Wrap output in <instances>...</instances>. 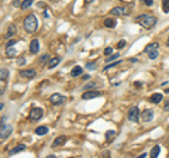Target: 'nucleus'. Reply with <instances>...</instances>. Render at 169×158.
I'll use <instances>...</instances> for the list:
<instances>
[{
	"mask_svg": "<svg viewBox=\"0 0 169 158\" xmlns=\"http://www.w3.org/2000/svg\"><path fill=\"white\" fill-rule=\"evenodd\" d=\"M139 26H142L144 28H152V27H155L157 26V23H158V19L155 17V16H149V14H141V16H138L137 19H135Z\"/></svg>",
	"mask_w": 169,
	"mask_h": 158,
	"instance_id": "obj_1",
	"label": "nucleus"
},
{
	"mask_svg": "<svg viewBox=\"0 0 169 158\" xmlns=\"http://www.w3.org/2000/svg\"><path fill=\"white\" fill-rule=\"evenodd\" d=\"M38 28V21H37V17L34 14H28L25 19H24V30L28 32V34H32V32L37 31Z\"/></svg>",
	"mask_w": 169,
	"mask_h": 158,
	"instance_id": "obj_2",
	"label": "nucleus"
},
{
	"mask_svg": "<svg viewBox=\"0 0 169 158\" xmlns=\"http://www.w3.org/2000/svg\"><path fill=\"white\" fill-rule=\"evenodd\" d=\"M42 116H44V110L41 107H32L31 112H30V120L31 121H38Z\"/></svg>",
	"mask_w": 169,
	"mask_h": 158,
	"instance_id": "obj_3",
	"label": "nucleus"
},
{
	"mask_svg": "<svg viewBox=\"0 0 169 158\" xmlns=\"http://www.w3.org/2000/svg\"><path fill=\"white\" fill-rule=\"evenodd\" d=\"M128 119H130L131 121H134V123H137L138 120H139V110H138L137 106H133V107L128 110Z\"/></svg>",
	"mask_w": 169,
	"mask_h": 158,
	"instance_id": "obj_4",
	"label": "nucleus"
},
{
	"mask_svg": "<svg viewBox=\"0 0 169 158\" xmlns=\"http://www.w3.org/2000/svg\"><path fill=\"white\" fill-rule=\"evenodd\" d=\"M37 76V71L34 69H23L20 71V78L23 79H34Z\"/></svg>",
	"mask_w": 169,
	"mask_h": 158,
	"instance_id": "obj_5",
	"label": "nucleus"
},
{
	"mask_svg": "<svg viewBox=\"0 0 169 158\" xmlns=\"http://www.w3.org/2000/svg\"><path fill=\"white\" fill-rule=\"evenodd\" d=\"M49 100H51L52 105H62L65 102V97L62 95H59V93H54V95H51Z\"/></svg>",
	"mask_w": 169,
	"mask_h": 158,
	"instance_id": "obj_6",
	"label": "nucleus"
},
{
	"mask_svg": "<svg viewBox=\"0 0 169 158\" xmlns=\"http://www.w3.org/2000/svg\"><path fill=\"white\" fill-rule=\"evenodd\" d=\"M97 96H100V92H97V90H87V92H84L83 95H82V99L83 100H89V99H93V97H97Z\"/></svg>",
	"mask_w": 169,
	"mask_h": 158,
	"instance_id": "obj_7",
	"label": "nucleus"
},
{
	"mask_svg": "<svg viewBox=\"0 0 169 158\" xmlns=\"http://www.w3.org/2000/svg\"><path fill=\"white\" fill-rule=\"evenodd\" d=\"M152 117H154V112L149 110V109L144 110V112L141 113V120H142V121H151Z\"/></svg>",
	"mask_w": 169,
	"mask_h": 158,
	"instance_id": "obj_8",
	"label": "nucleus"
},
{
	"mask_svg": "<svg viewBox=\"0 0 169 158\" xmlns=\"http://www.w3.org/2000/svg\"><path fill=\"white\" fill-rule=\"evenodd\" d=\"M40 50V41L37 38H34L31 42H30V52L31 54H37Z\"/></svg>",
	"mask_w": 169,
	"mask_h": 158,
	"instance_id": "obj_9",
	"label": "nucleus"
},
{
	"mask_svg": "<svg viewBox=\"0 0 169 158\" xmlns=\"http://www.w3.org/2000/svg\"><path fill=\"white\" fill-rule=\"evenodd\" d=\"M127 13V9H124V7H114L113 10H111V14L113 16H126Z\"/></svg>",
	"mask_w": 169,
	"mask_h": 158,
	"instance_id": "obj_10",
	"label": "nucleus"
},
{
	"mask_svg": "<svg viewBox=\"0 0 169 158\" xmlns=\"http://www.w3.org/2000/svg\"><path fill=\"white\" fill-rule=\"evenodd\" d=\"M59 62H61V57H54V58H51V59L48 61V68L52 69V68H55Z\"/></svg>",
	"mask_w": 169,
	"mask_h": 158,
	"instance_id": "obj_11",
	"label": "nucleus"
},
{
	"mask_svg": "<svg viewBox=\"0 0 169 158\" xmlns=\"http://www.w3.org/2000/svg\"><path fill=\"white\" fill-rule=\"evenodd\" d=\"M65 141H66V137H65V136H59V137H56L54 140L52 147H59V146L65 144Z\"/></svg>",
	"mask_w": 169,
	"mask_h": 158,
	"instance_id": "obj_12",
	"label": "nucleus"
},
{
	"mask_svg": "<svg viewBox=\"0 0 169 158\" xmlns=\"http://www.w3.org/2000/svg\"><path fill=\"white\" fill-rule=\"evenodd\" d=\"M6 55H7V58H14V57H17V50L13 48V47H7L6 48Z\"/></svg>",
	"mask_w": 169,
	"mask_h": 158,
	"instance_id": "obj_13",
	"label": "nucleus"
},
{
	"mask_svg": "<svg viewBox=\"0 0 169 158\" xmlns=\"http://www.w3.org/2000/svg\"><path fill=\"white\" fill-rule=\"evenodd\" d=\"M82 72H83V68H82V66H79V65H76V66H74V69L71 71V75H72L74 78H76V76L82 75Z\"/></svg>",
	"mask_w": 169,
	"mask_h": 158,
	"instance_id": "obj_14",
	"label": "nucleus"
},
{
	"mask_svg": "<svg viewBox=\"0 0 169 158\" xmlns=\"http://www.w3.org/2000/svg\"><path fill=\"white\" fill-rule=\"evenodd\" d=\"M47 133H48V127L47 126H40L35 128V134L37 136H45Z\"/></svg>",
	"mask_w": 169,
	"mask_h": 158,
	"instance_id": "obj_15",
	"label": "nucleus"
},
{
	"mask_svg": "<svg viewBox=\"0 0 169 158\" xmlns=\"http://www.w3.org/2000/svg\"><path fill=\"white\" fill-rule=\"evenodd\" d=\"M16 32H17L16 26H13V24H11V26H9V30H7V34H6V38H7V40H10V38L14 35V34H16Z\"/></svg>",
	"mask_w": 169,
	"mask_h": 158,
	"instance_id": "obj_16",
	"label": "nucleus"
},
{
	"mask_svg": "<svg viewBox=\"0 0 169 158\" xmlns=\"http://www.w3.org/2000/svg\"><path fill=\"white\" fill-rule=\"evenodd\" d=\"M161 100H162V95H161V93H154V95L149 97V102H151V103H155V105L159 103Z\"/></svg>",
	"mask_w": 169,
	"mask_h": 158,
	"instance_id": "obj_17",
	"label": "nucleus"
},
{
	"mask_svg": "<svg viewBox=\"0 0 169 158\" xmlns=\"http://www.w3.org/2000/svg\"><path fill=\"white\" fill-rule=\"evenodd\" d=\"M104 26L107 27V28H114V27L117 26V21L114 20V19H106Z\"/></svg>",
	"mask_w": 169,
	"mask_h": 158,
	"instance_id": "obj_18",
	"label": "nucleus"
},
{
	"mask_svg": "<svg viewBox=\"0 0 169 158\" xmlns=\"http://www.w3.org/2000/svg\"><path fill=\"white\" fill-rule=\"evenodd\" d=\"M25 150V146L24 144H20L19 147H14L10 150V155H14V154H19V152H21V151H24Z\"/></svg>",
	"mask_w": 169,
	"mask_h": 158,
	"instance_id": "obj_19",
	"label": "nucleus"
},
{
	"mask_svg": "<svg viewBox=\"0 0 169 158\" xmlns=\"http://www.w3.org/2000/svg\"><path fill=\"white\" fill-rule=\"evenodd\" d=\"M159 151H161V147H159V146H154V148L151 150V157H152V158L158 157V155H159Z\"/></svg>",
	"mask_w": 169,
	"mask_h": 158,
	"instance_id": "obj_20",
	"label": "nucleus"
},
{
	"mask_svg": "<svg viewBox=\"0 0 169 158\" xmlns=\"http://www.w3.org/2000/svg\"><path fill=\"white\" fill-rule=\"evenodd\" d=\"M158 42H152V44H148L147 47H145V51L147 52H149V51H154V50H157L158 48Z\"/></svg>",
	"mask_w": 169,
	"mask_h": 158,
	"instance_id": "obj_21",
	"label": "nucleus"
},
{
	"mask_svg": "<svg viewBox=\"0 0 169 158\" xmlns=\"http://www.w3.org/2000/svg\"><path fill=\"white\" fill-rule=\"evenodd\" d=\"M7 76H9V71H7L6 68H1V71H0V79H1V81H6Z\"/></svg>",
	"mask_w": 169,
	"mask_h": 158,
	"instance_id": "obj_22",
	"label": "nucleus"
},
{
	"mask_svg": "<svg viewBox=\"0 0 169 158\" xmlns=\"http://www.w3.org/2000/svg\"><path fill=\"white\" fill-rule=\"evenodd\" d=\"M162 10L165 14L169 13V0H162Z\"/></svg>",
	"mask_w": 169,
	"mask_h": 158,
	"instance_id": "obj_23",
	"label": "nucleus"
},
{
	"mask_svg": "<svg viewBox=\"0 0 169 158\" xmlns=\"http://www.w3.org/2000/svg\"><path fill=\"white\" fill-rule=\"evenodd\" d=\"M32 3H34V0H24V1H23V4H21V9H23V10L28 9Z\"/></svg>",
	"mask_w": 169,
	"mask_h": 158,
	"instance_id": "obj_24",
	"label": "nucleus"
},
{
	"mask_svg": "<svg viewBox=\"0 0 169 158\" xmlns=\"http://www.w3.org/2000/svg\"><path fill=\"white\" fill-rule=\"evenodd\" d=\"M114 136H116V131L114 130H109L106 133V140H111V138H114Z\"/></svg>",
	"mask_w": 169,
	"mask_h": 158,
	"instance_id": "obj_25",
	"label": "nucleus"
},
{
	"mask_svg": "<svg viewBox=\"0 0 169 158\" xmlns=\"http://www.w3.org/2000/svg\"><path fill=\"white\" fill-rule=\"evenodd\" d=\"M158 51H157V50H154V51H149V55H148V57H149V59H157V58H158Z\"/></svg>",
	"mask_w": 169,
	"mask_h": 158,
	"instance_id": "obj_26",
	"label": "nucleus"
},
{
	"mask_svg": "<svg viewBox=\"0 0 169 158\" xmlns=\"http://www.w3.org/2000/svg\"><path fill=\"white\" fill-rule=\"evenodd\" d=\"M48 59H51V55H49V54H44L41 58H40V62L44 63V62H47Z\"/></svg>",
	"mask_w": 169,
	"mask_h": 158,
	"instance_id": "obj_27",
	"label": "nucleus"
},
{
	"mask_svg": "<svg viewBox=\"0 0 169 158\" xmlns=\"http://www.w3.org/2000/svg\"><path fill=\"white\" fill-rule=\"evenodd\" d=\"M118 63H121V61H118V62H113V63H109V65H106L104 66V69L103 71H107V69H110V68H113V66H118Z\"/></svg>",
	"mask_w": 169,
	"mask_h": 158,
	"instance_id": "obj_28",
	"label": "nucleus"
},
{
	"mask_svg": "<svg viewBox=\"0 0 169 158\" xmlns=\"http://www.w3.org/2000/svg\"><path fill=\"white\" fill-rule=\"evenodd\" d=\"M96 66H97V65H96V62H87V63H86V68H87L89 71H93V69H96Z\"/></svg>",
	"mask_w": 169,
	"mask_h": 158,
	"instance_id": "obj_29",
	"label": "nucleus"
},
{
	"mask_svg": "<svg viewBox=\"0 0 169 158\" xmlns=\"http://www.w3.org/2000/svg\"><path fill=\"white\" fill-rule=\"evenodd\" d=\"M118 58V54H111L110 57H107V62H111V61H114Z\"/></svg>",
	"mask_w": 169,
	"mask_h": 158,
	"instance_id": "obj_30",
	"label": "nucleus"
},
{
	"mask_svg": "<svg viewBox=\"0 0 169 158\" xmlns=\"http://www.w3.org/2000/svg\"><path fill=\"white\" fill-rule=\"evenodd\" d=\"M111 54H113V48H111V47H107V48H104V55H106V57H107V55L110 57Z\"/></svg>",
	"mask_w": 169,
	"mask_h": 158,
	"instance_id": "obj_31",
	"label": "nucleus"
},
{
	"mask_svg": "<svg viewBox=\"0 0 169 158\" xmlns=\"http://www.w3.org/2000/svg\"><path fill=\"white\" fill-rule=\"evenodd\" d=\"M126 40H120V41H118V44H117V48H124V47H126Z\"/></svg>",
	"mask_w": 169,
	"mask_h": 158,
	"instance_id": "obj_32",
	"label": "nucleus"
},
{
	"mask_svg": "<svg viewBox=\"0 0 169 158\" xmlns=\"http://www.w3.org/2000/svg\"><path fill=\"white\" fill-rule=\"evenodd\" d=\"M11 4H13L14 7H19V6L21 7V4H23V3H21V0H13V1H11Z\"/></svg>",
	"mask_w": 169,
	"mask_h": 158,
	"instance_id": "obj_33",
	"label": "nucleus"
},
{
	"mask_svg": "<svg viewBox=\"0 0 169 158\" xmlns=\"http://www.w3.org/2000/svg\"><path fill=\"white\" fill-rule=\"evenodd\" d=\"M142 1H144L145 6H152L154 4V0H142Z\"/></svg>",
	"mask_w": 169,
	"mask_h": 158,
	"instance_id": "obj_34",
	"label": "nucleus"
},
{
	"mask_svg": "<svg viewBox=\"0 0 169 158\" xmlns=\"http://www.w3.org/2000/svg\"><path fill=\"white\" fill-rule=\"evenodd\" d=\"M14 44H16V41H14V40H9V41H7V47H13Z\"/></svg>",
	"mask_w": 169,
	"mask_h": 158,
	"instance_id": "obj_35",
	"label": "nucleus"
},
{
	"mask_svg": "<svg viewBox=\"0 0 169 158\" xmlns=\"http://www.w3.org/2000/svg\"><path fill=\"white\" fill-rule=\"evenodd\" d=\"M164 110H165V112H169V100L166 102V103H165V107H164Z\"/></svg>",
	"mask_w": 169,
	"mask_h": 158,
	"instance_id": "obj_36",
	"label": "nucleus"
},
{
	"mask_svg": "<svg viewBox=\"0 0 169 158\" xmlns=\"http://www.w3.org/2000/svg\"><path fill=\"white\" fill-rule=\"evenodd\" d=\"M17 62L20 63V65H23V63L25 62V59H24V58H23V57H21V58H19V61H17Z\"/></svg>",
	"mask_w": 169,
	"mask_h": 158,
	"instance_id": "obj_37",
	"label": "nucleus"
},
{
	"mask_svg": "<svg viewBox=\"0 0 169 158\" xmlns=\"http://www.w3.org/2000/svg\"><path fill=\"white\" fill-rule=\"evenodd\" d=\"M92 1H93V0H84V4H90Z\"/></svg>",
	"mask_w": 169,
	"mask_h": 158,
	"instance_id": "obj_38",
	"label": "nucleus"
},
{
	"mask_svg": "<svg viewBox=\"0 0 169 158\" xmlns=\"http://www.w3.org/2000/svg\"><path fill=\"white\" fill-rule=\"evenodd\" d=\"M165 93H169V88L168 89H165Z\"/></svg>",
	"mask_w": 169,
	"mask_h": 158,
	"instance_id": "obj_39",
	"label": "nucleus"
},
{
	"mask_svg": "<svg viewBox=\"0 0 169 158\" xmlns=\"http://www.w3.org/2000/svg\"><path fill=\"white\" fill-rule=\"evenodd\" d=\"M166 47H169V38H168V41H166Z\"/></svg>",
	"mask_w": 169,
	"mask_h": 158,
	"instance_id": "obj_40",
	"label": "nucleus"
},
{
	"mask_svg": "<svg viewBox=\"0 0 169 158\" xmlns=\"http://www.w3.org/2000/svg\"><path fill=\"white\" fill-rule=\"evenodd\" d=\"M52 1H58V0H52Z\"/></svg>",
	"mask_w": 169,
	"mask_h": 158,
	"instance_id": "obj_41",
	"label": "nucleus"
}]
</instances>
